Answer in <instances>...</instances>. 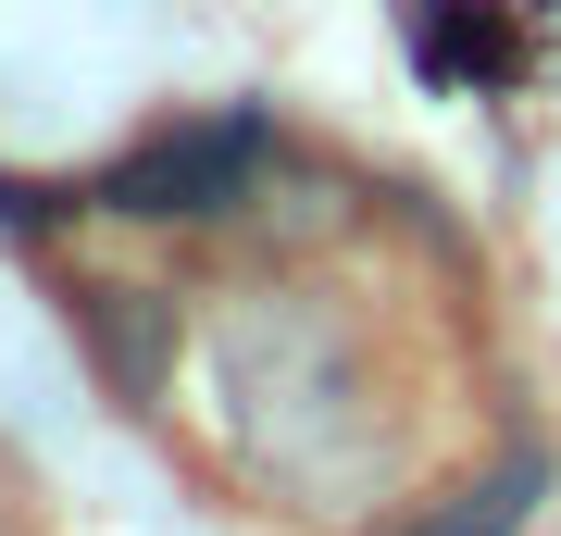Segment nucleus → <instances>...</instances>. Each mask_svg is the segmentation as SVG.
<instances>
[{
  "mask_svg": "<svg viewBox=\"0 0 561 536\" xmlns=\"http://www.w3.org/2000/svg\"><path fill=\"white\" fill-rule=\"evenodd\" d=\"M213 399H225V424H238L250 461L300 475L312 437L350 424V362H337V338H324L312 299H275V287H262V299H238V312L213 324Z\"/></svg>",
  "mask_w": 561,
  "mask_h": 536,
  "instance_id": "1",
  "label": "nucleus"
},
{
  "mask_svg": "<svg viewBox=\"0 0 561 536\" xmlns=\"http://www.w3.org/2000/svg\"><path fill=\"white\" fill-rule=\"evenodd\" d=\"M262 162H275L262 113L162 125V138H138V150L113 162V175H88V213H125V225H213V213H238V199L262 187Z\"/></svg>",
  "mask_w": 561,
  "mask_h": 536,
  "instance_id": "2",
  "label": "nucleus"
},
{
  "mask_svg": "<svg viewBox=\"0 0 561 536\" xmlns=\"http://www.w3.org/2000/svg\"><path fill=\"white\" fill-rule=\"evenodd\" d=\"M62 312H76V338L101 350L113 399L150 412V399H162V362H175V299H150V287H76Z\"/></svg>",
  "mask_w": 561,
  "mask_h": 536,
  "instance_id": "3",
  "label": "nucleus"
},
{
  "mask_svg": "<svg viewBox=\"0 0 561 536\" xmlns=\"http://www.w3.org/2000/svg\"><path fill=\"white\" fill-rule=\"evenodd\" d=\"M537 487H549V461H537V449H512L500 475H474V487L449 499V512H424L412 536H512L524 512H537Z\"/></svg>",
  "mask_w": 561,
  "mask_h": 536,
  "instance_id": "4",
  "label": "nucleus"
},
{
  "mask_svg": "<svg viewBox=\"0 0 561 536\" xmlns=\"http://www.w3.org/2000/svg\"><path fill=\"white\" fill-rule=\"evenodd\" d=\"M412 50L437 62V76H512V38L486 13H461V0H424V13H412Z\"/></svg>",
  "mask_w": 561,
  "mask_h": 536,
  "instance_id": "5",
  "label": "nucleus"
}]
</instances>
